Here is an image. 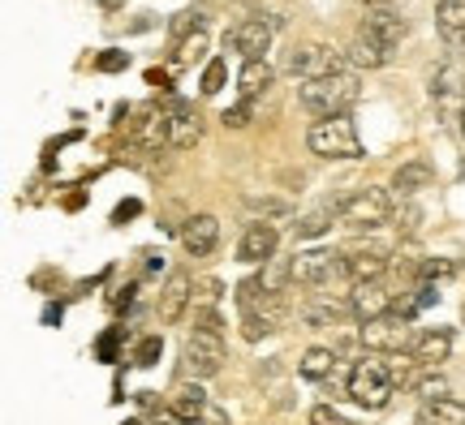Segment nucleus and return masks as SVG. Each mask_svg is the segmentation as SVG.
<instances>
[{"label": "nucleus", "instance_id": "obj_10", "mask_svg": "<svg viewBox=\"0 0 465 425\" xmlns=\"http://www.w3.org/2000/svg\"><path fill=\"white\" fill-rule=\"evenodd\" d=\"M272 34H276V17H246V22H237V26L224 34V48L242 52L246 61H267Z\"/></svg>", "mask_w": 465, "mask_h": 425}, {"label": "nucleus", "instance_id": "obj_13", "mask_svg": "<svg viewBox=\"0 0 465 425\" xmlns=\"http://www.w3.org/2000/svg\"><path fill=\"white\" fill-rule=\"evenodd\" d=\"M362 34H371V39H380L388 52H397L401 48V39H405V17L397 14V9H388V5H371L362 14V26H358Z\"/></svg>", "mask_w": 465, "mask_h": 425}, {"label": "nucleus", "instance_id": "obj_12", "mask_svg": "<svg viewBox=\"0 0 465 425\" xmlns=\"http://www.w3.org/2000/svg\"><path fill=\"white\" fill-rule=\"evenodd\" d=\"M392 305H397V296L383 288V279H371V284H353V293H349V314L358 318V323H380V318H388L392 314Z\"/></svg>", "mask_w": 465, "mask_h": 425}, {"label": "nucleus", "instance_id": "obj_16", "mask_svg": "<svg viewBox=\"0 0 465 425\" xmlns=\"http://www.w3.org/2000/svg\"><path fill=\"white\" fill-rule=\"evenodd\" d=\"M276 246H281V232L272 228V224H250L242 232V241H237V258L246 262V266H267V262L276 258Z\"/></svg>", "mask_w": 465, "mask_h": 425}, {"label": "nucleus", "instance_id": "obj_49", "mask_svg": "<svg viewBox=\"0 0 465 425\" xmlns=\"http://www.w3.org/2000/svg\"><path fill=\"white\" fill-rule=\"evenodd\" d=\"M125 425H143V421H125Z\"/></svg>", "mask_w": 465, "mask_h": 425}, {"label": "nucleus", "instance_id": "obj_25", "mask_svg": "<svg viewBox=\"0 0 465 425\" xmlns=\"http://www.w3.org/2000/svg\"><path fill=\"white\" fill-rule=\"evenodd\" d=\"M431 164H422V159H410V164H401L397 168V177H392V194L397 198H414L422 194V189H431Z\"/></svg>", "mask_w": 465, "mask_h": 425}, {"label": "nucleus", "instance_id": "obj_46", "mask_svg": "<svg viewBox=\"0 0 465 425\" xmlns=\"http://www.w3.org/2000/svg\"><path fill=\"white\" fill-rule=\"evenodd\" d=\"M44 323H61V305H48V310H44Z\"/></svg>", "mask_w": 465, "mask_h": 425}, {"label": "nucleus", "instance_id": "obj_33", "mask_svg": "<svg viewBox=\"0 0 465 425\" xmlns=\"http://www.w3.org/2000/svg\"><path fill=\"white\" fill-rule=\"evenodd\" d=\"M246 211L259 215V224H267V219H284V215H293V207H289L284 198H246Z\"/></svg>", "mask_w": 465, "mask_h": 425}, {"label": "nucleus", "instance_id": "obj_38", "mask_svg": "<svg viewBox=\"0 0 465 425\" xmlns=\"http://www.w3.org/2000/svg\"><path fill=\"white\" fill-rule=\"evenodd\" d=\"M250 108H254V103H246V99H237L232 108H224V116H220V121H224V130H246V125H250Z\"/></svg>", "mask_w": 465, "mask_h": 425}, {"label": "nucleus", "instance_id": "obj_8", "mask_svg": "<svg viewBox=\"0 0 465 425\" xmlns=\"http://www.w3.org/2000/svg\"><path fill=\"white\" fill-rule=\"evenodd\" d=\"M289 318V296L284 293H263L259 301H250L242 310V335L250 343L254 340H267L272 331H281V323Z\"/></svg>", "mask_w": 465, "mask_h": 425}, {"label": "nucleus", "instance_id": "obj_17", "mask_svg": "<svg viewBox=\"0 0 465 425\" xmlns=\"http://www.w3.org/2000/svg\"><path fill=\"white\" fill-rule=\"evenodd\" d=\"M207 409H212V404H207V395H203L199 382H177V387L168 391V417H173V421L199 425Z\"/></svg>", "mask_w": 465, "mask_h": 425}, {"label": "nucleus", "instance_id": "obj_31", "mask_svg": "<svg viewBox=\"0 0 465 425\" xmlns=\"http://www.w3.org/2000/svg\"><path fill=\"white\" fill-rule=\"evenodd\" d=\"M414 395H418V404L452 400V395H449V378H444V374H435V370H422V378L414 382Z\"/></svg>", "mask_w": 465, "mask_h": 425}, {"label": "nucleus", "instance_id": "obj_5", "mask_svg": "<svg viewBox=\"0 0 465 425\" xmlns=\"http://www.w3.org/2000/svg\"><path fill=\"white\" fill-rule=\"evenodd\" d=\"M358 340H362L366 353H375V357H401V353H410L418 340V331L410 327V318H401V314H388L380 323H366L358 331Z\"/></svg>", "mask_w": 465, "mask_h": 425}, {"label": "nucleus", "instance_id": "obj_11", "mask_svg": "<svg viewBox=\"0 0 465 425\" xmlns=\"http://www.w3.org/2000/svg\"><path fill=\"white\" fill-rule=\"evenodd\" d=\"M134 116H138V121H130L134 155H160V147H168V108L147 103V108H138Z\"/></svg>", "mask_w": 465, "mask_h": 425}, {"label": "nucleus", "instance_id": "obj_7", "mask_svg": "<svg viewBox=\"0 0 465 425\" xmlns=\"http://www.w3.org/2000/svg\"><path fill=\"white\" fill-rule=\"evenodd\" d=\"M336 275H345V254L336 249H302L293 258V284L298 288H328Z\"/></svg>", "mask_w": 465, "mask_h": 425}, {"label": "nucleus", "instance_id": "obj_36", "mask_svg": "<svg viewBox=\"0 0 465 425\" xmlns=\"http://www.w3.org/2000/svg\"><path fill=\"white\" fill-rule=\"evenodd\" d=\"M418 224H422V211H418L414 202H401V207H392V228H397V232L414 237Z\"/></svg>", "mask_w": 465, "mask_h": 425}, {"label": "nucleus", "instance_id": "obj_6", "mask_svg": "<svg viewBox=\"0 0 465 425\" xmlns=\"http://www.w3.org/2000/svg\"><path fill=\"white\" fill-rule=\"evenodd\" d=\"M224 365V331H203L194 327V335L182 348V374L185 378H216Z\"/></svg>", "mask_w": 465, "mask_h": 425}, {"label": "nucleus", "instance_id": "obj_48", "mask_svg": "<svg viewBox=\"0 0 465 425\" xmlns=\"http://www.w3.org/2000/svg\"><path fill=\"white\" fill-rule=\"evenodd\" d=\"M461 138H465V112H461Z\"/></svg>", "mask_w": 465, "mask_h": 425}, {"label": "nucleus", "instance_id": "obj_42", "mask_svg": "<svg viewBox=\"0 0 465 425\" xmlns=\"http://www.w3.org/2000/svg\"><path fill=\"white\" fill-rule=\"evenodd\" d=\"M125 65H130L125 52H100V56H95V69H100V73H121Z\"/></svg>", "mask_w": 465, "mask_h": 425}, {"label": "nucleus", "instance_id": "obj_23", "mask_svg": "<svg viewBox=\"0 0 465 425\" xmlns=\"http://www.w3.org/2000/svg\"><path fill=\"white\" fill-rule=\"evenodd\" d=\"M345 61L353 69H383L388 61H392V52L383 48L380 39H371V34H353V43H349V52H345Z\"/></svg>", "mask_w": 465, "mask_h": 425}, {"label": "nucleus", "instance_id": "obj_44", "mask_svg": "<svg viewBox=\"0 0 465 425\" xmlns=\"http://www.w3.org/2000/svg\"><path fill=\"white\" fill-rule=\"evenodd\" d=\"M116 340H121V331H108V335L100 340V357L104 361H116Z\"/></svg>", "mask_w": 465, "mask_h": 425}, {"label": "nucleus", "instance_id": "obj_30", "mask_svg": "<svg viewBox=\"0 0 465 425\" xmlns=\"http://www.w3.org/2000/svg\"><path fill=\"white\" fill-rule=\"evenodd\" d=\"M332 219H336V207H323V211L302 215L298 224H293V237H298V241H315V237H323V232L332 228Z\"/></svg>", "mask_w": 465, "mask_h": 425}, {"label": "nucleus", "instance_id": "obj_47", "mask_svg": "<svg viewBox=\"0 0 465 425\" xmlns=\"http://www.w3.org/2000/svg\"><path fill=\"white\" fill-rule=\"evenodd\" d=\"M371 5H383V0H366V9H371Z\"/></svg>", "mask_w": 465, "mask_h": 425}, {"label": "nucleus", "instance_id": "obj_29", "mask_svg": "<svg viewBox=\"0 0 465 425\" xmlns=\"http://www.w3.org/2000/svg\"><path fill=\"white\" fill-rule=\"evenodd\" d=\"M388 378H392V387H401V391H414V382L422 378V365H418L410 353L388 357Z\"/></svg>", "mask_w": 465, "mask_h": 425}, {"label": "nucleus", "instance_id": "obj_4", "mask_svg": "<svg viewBox=\"0 0 465 425\" xmlns=\"http://www.w3.org/2000/svg\"><path fill=\"white\" fill-rule=\"evenodd\" d=\"M336 219L353 232H375L383 224H392V198L383 189H358L345 202H336Z\"/></svg>", "mask_w": 465, "mask_h": 425}, {"label": "nucleus", "instance_id": "obj_40", "mask_svg": "<svg viewBox=\"0 0 465 425\" xmlns=\"http://www.w3.org/2000/svg\"><path fill=\"white\" fill-rule=\"evenodd\" d=\"M203 52H207V34H194V39H185V43H177V65H190V61H199Z\"/></svg>", "mask_w": 465, "mask_h": 425}, {"label": "nucleus", "instance_id": "obj_37", "mask_svg": "<svg viewBox=\"0 0 465 425\" xmlns=\"http://www.w3.org/2000/svg\"><path fill=\"white\" fill-rule=\"evenodd\" d=\"M457 266H452L449 258H422L418 262V275H422V284H435V279H449Z\"/></svg>", "mask_w": 465, "mask_h": 425}, {"label": "nucleus", "instance_id": "obj_22", "mask_svg": "<svg viewBox=\"0 0 465 425\" xmlns=\"http://www.w3.org/2000/svg\"><path fill=\"white\" fill-rule=\"evenodd\" d=\"M272 82H276V69L267 65V61H246L242 73H237V95L246 99V103H254V99H263L272 91Z\"/></svg>", "mask_w": 465, "mask_h": 425}, {"label": "nucleus", "instance_id": "obj_9", "mask_svg": "<svg viewBox=\"0 0 465 425\" xmlns=\"http://www.w3.org/2000/svg\"><path fill=\"white\" fill-rule=\"evenodd\" d=\"M341 52L328 48V43H302V48L289 52L284 61V73H293L302 82H315V78H328V73H341Z\"/></svg>", "mask_w": 465, "mask_h": 425}, {"label": "nucleus", "instance_id": "obj_2", "mask_svg": "<svg viewBox=\"0 0 465 425\" xmlns=\"http://www.w3.org/2000/svg\"><path fill=\"white\" fill-rule=\"evenodd\" d=\"M392 378H388V361H380L375 353H366L362 361H353L349 365V400L353 404H362L366 412H383L392 404Z\"/></svg>", "mask_w": 465, "mask_h": 425}, {"label": "nucleus", "instance_id": "obj_28", "mask_svg": "<svg viewBox=\"0 0 465 425\" xmlns=\"http://www.w3.org/2000/svg\"><path fill=\"white\" fill-rule=\"evenodd\" d=\"M203 26H207V14H203V9H182V14L168 22V39H173V43H185V39L203 34Z\"/></svg>", "mask_w": 465, "mask_h": 425}, {"label": "nucleus", "instance_id": "obj_19", "mask_svg": "<svg viewBox=\"0 0 465 425\" xmlns=\"http://www.w3.org/2000/svg\"><path fill=\"white\" fill-rule=\"evenodd\" d=\"M388 271V254L380 246H358L345 254V279L349 284H371Z\"/></svg>", "mask_w": 465, "mask_h": 425}, {"label": "nucleus", "instance_id": "obj_39", "mask_svg": "<svg viewBox=\"0 0 465 425\" xmlns=\"http://www.w3.org/2000/svg\"><path fill=\"white\" fill-rule=\"evenodd\" d=\"M311 425H353L336 404H315L311 409Z\"/></svg>", "mask_w": 465, "mask_h": 425}, {"label": "nucleus", "instance_id": "obj_20", "mask_svg": "<svg viewBox=\"0 0 465 425\" xmlns=\"http://www.w3.org/2000/svg\"><path fill=\"white\" fill-rule=\"evenodd\" d=\"M449 353H452V331H444V327L418 331L414 348H410V357H414L422 370H435L440 361H449Z\"/></svg>", "mask_w": 465, "mask_h": 425}, {"label": "nucleus", "instance_id": "obj_26", "mask_svg": "<svg viewBox=\"0 0 465 425\" xmlns=\"http://www.w3.org/2000/svg\"><path fill=\"white\" fill-rule=\"evenodd\" d=\"M414 425H465V404L461 400H435V404H422Z\"/></svg>", "mask_w": 465, "mask_h": 425}, {"label": "nucleus", "instance_id": "obj_43", "mask_svg": "<svg viewBox=\"0 0 465 425\" xmlns=\"http://www.w3.org/2000/svg\"><path fill=\"white\" fill-rule=\"evenodd\" d=\"M138 211H143V202H138V198H130V202H121V207L113 211V224H125V219H134Z\"/></svg>", "mask_w": 465, "mask_h": 425}, {"label": "nucleus", "instance_id": "obj_3", "mask_svg": "<svg viewBox=\"0 0 465 425\" xmlns=\"http://www.w3.org/2000/svg\"><path fill=\"white\" fill-rule=\"evenodd\" d=\"M306 142L315 155L323 159H362V138H358V125L353 116H328V121H315Z\"/></svg>", "mask_w": 465, "mask_h": 425}, {"label": "nucleus", "instance_id": "obj_45", "mask_svg": "<svg viewBox=\"0 0 465 425\" xmlns=\"http://www.w3.org/2000/svg\"><path fill=\"white\" fill-rule=\"evenodd\" d=\"M199 425H229V417H224V412H220L216 404H212V409L203 412V421H199Z\"/></svg>", "mask_w": 465, "mask_h": 425}, {"label": "nucleus", "instance_id": "obj_35", "mask_svg": "<svg viewBox=\"0 0 465 425\" xmlns=\"http://www.w3.org/2000/svg\"><path fill=\"white\" fill-rule=\"evenodd\" d=\"M224 78H229V65L224 61H207V69H203V78H199V91L203 95H220Z\"/></svg>", "mask_w": 465, "mask_h": 425}, {"label": "nucleus", "instance_id": "obj_14", "mask_svg": "<svg viewBox=\"0 0 465 425\" xmlns=\"http://www.w3.org/2000/svg\"><path fill=\"white\" fill-rule=\"evenodd\" d=\"M199 138H203V116L182 99H168V147L190 150L199 147Z\"/></svg>", "mask_w": 465, "mask_h": 425}, {"label": "nucleus", "instance_id": "obj_18", "mask_svg": "<svg viewBox=\"0 0 465 425\" xmlns=\"http://www.w3.org/2000/svg\"><path fill=\"white\" fill-rule=\"evenodd\" d=\"M182 246L190 258H207L220 246V219L216 215H190L182 228Z\"/></svg>", "mask_w": 465, "mask_h": 425}, {"label": "nucleus", "instance_id": "obj_27", "mask_svg": "<svg viewBox=\"0 0 465 425\" xmlns=\"http://www.w3.org/2000/svg\"><path fill=\"white\" fill-rule=\"evenodd\" d=\"M341 365V357H336L332 348H306V357H302V378H311V382H328L332 378V370Z\"/></svg>", "mask_w": 465, "mask_h": 425}, {"label": "nucleus", "instance_id": "obj_41", "mask_svg": "<svg viewBox=\"0 0 465 425\" xmlns=\"http://www.w3.org/2000/svg\"><path fill=\"white\" fill-rule=\"evenodd\" d=\"M160 353H164V343H160V335H147V340L138 343V353H134V361H138V365H155V361H160Z\"/></svg>", "mask_w": 465, "mask_h": 425}, {"label": "nucleus", "instance_id": "obj_24", "mask_svg": "<svg viewBox=\"0 0 465 425\" xmlns=\"http://www.w3.org/2000/svg\"><path fill=\"white\" fill-rule=\"evenodd\" d=\"M435 26L444 34V43L465 48V0H440L435 5Z\"/></svg>", "mask_w": 465, "mask_h": 425}, {"label": "nucleus", "instance_id": "obj_34", "mask_svg": "<svg viewBox=\"0 0 465 425\" xmlns=\"http://www.w3.org/2000/svg\"><path fill=\"white\" fill-rule=\"evenodd\" d=\"M220 279H212V275H203V279H194V314H212L220 305Z\"/></svg>", "mask_w": 465, "mask_h": 425}, {"label": "nucleus", "instance_id": "obj_32", "mask_svg": "<svg viewBox=\"0 0 465 425\" xmlns=\"http://www.w3.org/2000/svg\"><path fill=\"white\" fill-rule=\"evenodd\" d=\"M293 284V258H272L263 271V288L267 293H284Z\"/></svg>", "mask_w": 465, "mask_h": 425}, {"label": "nucleus", "instance_id": "obj_1", "mask_svg": "<svg viewBox=\"0 0 465 425\" xmlns=\"http://www.w3.org/2000/svg\"><path fill=\"white\" fill-rule=\"evenodd\" d=\"M362 86H358V69H341V73H328V78H315V82H302L298 99L302 108L319 121L328 116H349V108L358 103Z\"/></svg>", "mask_w": 465, "mask_h": 425}, {"label": "nucleus", "instance_id": "obj_21", "mask_svg": "<svg viewBox=\"0 0 465 425\" xmlns=\"http://www.w3.org/2000/svg\"><path fill=\"white\" fill-rule=\"evenodd\" d=\"M345 314H349V296L341 301V296L319 293L315 301H306V305H302V323H306V327H315V331H323V327H336Z\"/></svg>", "mask_w": 465, "mask_h": 425}, {"label": "nucleus", "instance_id": "obj_15", "mask_svg": "<svg viewBox=\"0 0 465 425\" xmlns=\"http://www.w3.org/2000/svg\"><path fill=\"white\" fill-rule=\"evenodd\" d=\"M190 305H194V279L185 275V271H173L168 284L160 288V323H164V327L182 323Z\"/></svg>", "mask_w": 465, "mask_h": 425}]
</instances>
